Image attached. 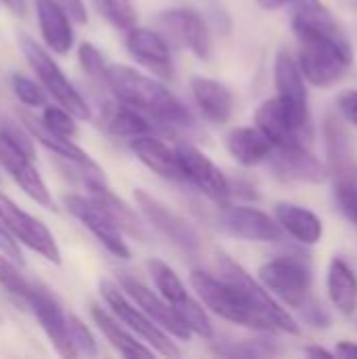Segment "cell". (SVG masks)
Masks as SVG:
<instances>
[{"label": "cell", "instance_id": "6da1fadb", "mask_svg": "<svg viewBox=\"0 0 357 359\" xmlns=\"http://www.w3.org/2000/svg\"><path fill=\"white\" fill-rule=\"evenodd\" d=\"M292 32L299 40L297 65L318 88L335 86L353 61V48L320 0H292Z\"/></svg>", "mask_w": 357, "mask_h": 359}, {"label": "cell", "instance_id": "7a4b0ae2", "mask_svg": "<svg viewBox=\"0 0 357 359\" xmlns=\"http://www.w3.org/2000/svg\"><path fill=\"white\" fill-rule=\"evenodd\" d=\"M105 88L114 93V97L149 118L179 128H189L194 124L187 107L156 78L139 74L126 65H107Z\"/></svg>", "mask_w": 357, "mask_h": 359}, {"label": "cell", "instance_id": "3957f363", "mask_svg": "<svg viewBox=\"0 0 357 359\" xmlns=\"http://www.w3.org/2000/svg\"><path fill=\"white\" fill-rule=\"evenodd\" d=\"M194 290L198 292V297L202 299V303L217 313L219 318L252 328V330H261V332H276L274 324L263 318L248 301L246 297L227 280L223 278H215L206 271H191L189 276Z\"/></svg>", "mask_w": 357, "mask_h": 359}, {"label": "cell", "instance_id": "277c9868", "mask_svg": "<svg viewBox=\"0 0 357 359\" xmlns=\"http://www.w3.org/2000/svg\"><path fill=\"white\" fill-rule=\"evenodd\" d=\"M19 44L21 50L27 59V63L32 65L34 74L38 76L40 84L48 90V95L65 109L69 111L74 118L78 120H88L90 118V109L86 105V101L82 99V95L76 90V86L65 78V74L61 72V67L53 61V57L29 36H19Z\"/></svg>", "mask_w": 357, "mask_h": 359}, {"label": "cell", "instance_id": "5b68a950", "mask_svg": "<svg viewBox=\"0 0 357 359\" xmlns=\"http://www.w3.org/2000/svg\"><path fill=\"white\" fill-rule=\"evenodd\" d=\"M217 265H219V273L223 280H227L229 284H234L244 297L246 301L263 316L267 318L276 330L286 332V334H299V326L297 322L288 316L286 309L280 307V303L269 294V290L265 286H261L244 267H240L234 259H229L227 255H219L217 257Z\"/></svg>", "mask_w": 357, "mask_h": 359}, {"label": "cell", "instance_id": "8992f818", "mask_svg": "<svg viewBox=\"0 0 357 359\" xmlns=\"http://www.w3.org/2000/svg\"><path fill=\"white\" fill-rule=\"evenodd\" d=\"M101 297L107 303V307L112 309L114 318L118 322H122L130 332L139 334L147 345H151V349H156L158 353L166 355V358H179L181 349L170 341V337L139 307H135L112 282H101L99 284Z\"/></svg>", "mask_w": 357, "mask_h": 359}, {"label": "cell", "instance_id": "52a82bcc", "mask_svg": "<svg viewBox=\"0 0 357 359\" xmlns=\"http://www.w3.org/2000/svg\"><path fill=\"white\" fill-rule=\"evenodd\" d=\"M274 82L278 88V99L284 105L292 126L311 141V124H309V109H307V88L305 78L288 50H280L274 63Z\"/></svg>", "mask_w": 357, "mask_h": 359}, {"label": "cell", "instance_id": "ba28073f", "mask_svg": "<svg viewBox=\"0 0 357 359\" xmlns=\"http://www.w3.org/2000/svg\"><path fill=\"white\" fill-rule=\"evenodd\" d=\"M0 221L6 227V231L15 238V242H21L23 246L32 248L34 252L44 257L48 263H55V265L61 263V250L55 242V236L48 231V227L36 217L27 215L23 208H19L2 191H0Z\"/></svg>", "mask_w": 357, "mask_h": 359}, {"label": "cell", "instance_id": "9c48e42d", "mask_svg": "<svg viewBox=\"0 0 357 359\" xmlns=\"http://www.w3.org/2000/svg\"><path fill=\"white\" fill-rule=\"evenodd\" d=\"M259 278L269 292H274L284 305L292 309H301L309 299L311 273L307 265L295 257H280L265 263L259 269Z\"/></svg>", "mask_w": 357, "mask_h": 359}, {"label": "cell", "instance_id": "30bf717a", "mask_svg": "<svg viewBox=\"0 0 357 359\" xmlns=\"http://www.w3.org/2000/svg\"><path fill=\"white\" fill-rule=\"evenodd\" d=\"M158 27L166 42L191 50L198 59H208L213 53V40L206 21L191 8H168L158 17Z\"/></svg>", "mask_w": 357, "mask_h": 359}, {"label": "cell", "instance_id": "8fae6325", "mask_svg": "<svg viewBox=\"0 0 357 359\" xmlns=\"http://www.w3.org/2000/svg\"><path fill=\"white\" fill-rule=\"evenodd\" d=\"M63 204L67 208V212L78 219L97 240L99 244H103L114 257L128 261L130 259V250L126 246V242L122 240V231L120 227L112 221V217L90 198L84 196H63Z\"/></svg>", "mask_w": 357, "mask_h": 359}, {"label": "cell", "instance_id": "7c38bea8", "mask_svg": "<svg viewBox=\"0 0 357 359\" xmlns=\"http://www.w3.org/2000/svg\"><path fill=\"white\" fill-rule=\"evenodd\" d=\"M32 313L36 316L38 324L42 326L44 334L53 343L59 355L63 358H78L72 343H69V332H67V313L63 311L61 303L57 297L42 286L40 282H32V292L27 299V305Z\"/></svg>", "mask_w": 357, "mask_h": 359}, {"label": "cell", "instance_id": "4fadbf2b", "mask_svg": "<svg viewBox=\"0 0 357 359\" xmlns=\"http://www.w3.org/2000/svg\"><path fill=\"white\" fill-rule=\"evenodd\" d=\"M175 151L185 181L194 183L213 202L225 204L231 196V183L227 181L223 170L194 145H179Z\"/></svg>", "mask_w": 357, "mask_h": 359}, {"label": "cell", "instance_id": "5bb4252c", "mask_svg": "<svg viewBox=\"0 0 357 359\" xmlns=\"http://www.w3.org/2000/svg\"><path fill=\"white\" fill-rule=\"evenodd\" d=\"M135 202L141 208L143 217L175 246H179L185 252L200 250V236L198 231L177 212H173L166 204H162L158 198L149 196L143 189H135Z\"/></svg>", "mask_w": 357, "mask_h": 359}, {"label": "cell", "instance_id": "9a60e30c", "mask_svg": "<svg viewBox=\"0 0 357 359\" xmlns=\"http://www.w3.org/2000/svg\"><path fill=\"white\" fill-rule=\"evenodd\" d=\"M219 227L234 238L248 242H280L282 227L269 215L248 206H221Z\"/></svg>", "mask_w": 357, "mask_h": 359}, {"label": "cell", "instance_id": "2e32d148", "mask_svg": "<svg viewBox=\"0 0 357 359\" xmlns=\"http://www.w3.org/2000/svg\"><path fill=\"white\" fill-rule=\"evenodd\" d=\"M267 160L274 175L282 181L324 183L328 179V168L307 149V145L274 147Z\"/></svg>", "mask_w": 357, "mask_h": 359}, {"label": "cell", "instance_id": "e0dca14e", "mask_svg": "<svg viewBox=\"0 0 357 359\" xmlns=\"http://www.w3.org/2000/svg\"><path fill=\"white\" fill-rule=\"evenodd\" d=\"M126 48L130 57L162 80L175 76V65L170 57V46L166 38L154 29L133 25L126 34Z\"/></svg>", "mask_w": 357, "mask_h": 359}, {"label": "cell", "instance_id": "ac0fdd59", "mask_svg": "<svg viewBox=\"0 0 357 359\" xmlns=\"http://www.w3.org/2000/svg\"><path fill=\"white\" fill-rule=\"evenodd\" d=\"M0 164L36 204H40L48 210H55L50 191H48L46 183L42 181L40 172L36 170V166L32 164V158L27 154H23L21 149H17L13 143H8L2 135H0Z\"/></svg>", "mask_w": 357, "mask_h": 359}, {"label": "cell", "instance_id": "d6986e66", "mask_svg": "<svg viewBox=\"0 0 357 359\" xmlns=\"http://www.w3.org/2000/svg\"><path fill=\"white\" fill-rule=\"evenodd\" d=\"M120 284H122V290L137 303V307L143 309L166 334H173L179 341H189L191 332L187 330V326L179 320L175 309L162 297H158L154 290H149L145 284H141L139 280H135L130 276H122Z\"/></svg>", "mask_w": 357, "mask_h": 359}, {"label": "cell", "instance_id": "ffe728a7", "mask_svg": "<svg viewBox=\"0 0 357 359\" xmlns=\"http://www.w3.org/2000/svg\"><path fill=\"white\" fill-rule=\"evenodd\" d=\"M257 128L267 137L274 147H290V145H309V141L292 126L284 105L280 99H267L255 111Z\"/></svg>", "mask_w": 357, "mask_h": 359}, {"label": "cell", "instance_id": "44dd1931", "mask_svg": "<svg viewBox=\"0 0 357 359\" xmlns=\"http://www.w3.org/2000/svg\"><path fill=\"white\" fill-rule=\"evenodd\" d=\"M130 149L158 177L168 179V181H177V183L185 181L179 158H177V151L170 149L164 141H160L156 137L139 135V137H133Z\"/></svg>", "mask_w": 357, "mask_h": 359}, {"label": "cell", "instance_id": "7402d4cb", "mask_svg": "<svg viewBox=\"0 0 357 359\" xmlns=\"http://www.w3.org/2000/svg\"><path fill=\"white\" fill-rule=\"evenodd\" d=\"M191 95L196 99V105L200 107L202 116L213 124H225L231 118L234 111V95L229 88L213 78L194 76L191 82Z\"/></svg>", "mask_w": 357, "mask_h": 359}, {"label": "cell", "instance_id": "603a6c76", "mask_svg": "<svg viewBox=\"0 0 357 359\" xmlns=\"http://www.w3.org/2000/svg\"><path fill=\"white\" fill-rule=\"evenodd\" d=\"M36 11H38V23L42 38L46 46L57 53L65 55L69 53L74 44V29H72V19L67 13L59 6L57 0H36Z\"/></svg>", "mask_w": 357, "mask_h": 359}, {"label": "cell", "instance_id": "cb8c5ba5", "mask_svg": "<svg viewBox=\"0 0 357 359\" xmlns=\"http://www.w3.org/2000/svg\"><path fill=\"white\" fill-rule=\"evenodd\" d=\"M19 118H21V124H23V126L27 128V133L32 135V139H36L38 143H42L48 151L57 154L61 160L72 162V164H76V166H97V164L90 160V156H88L82 147H78L69 137H63V135L53 133V130L42 122V118H36V116H32V114H27V111H21Z\"/></svg>", "mask_w": 357, "mask_h": 359}, {"label": "cell", "instance_id": "d4e9b609", "mask_svg": "<svg viewBox=\"0 0 357 359\" xmlns=\"http://www.w3.org/2000/svg\"><path fill=\"white\" fill-rule=\"evenodd\" d=\"M86 189H88V198L95 200V202L112 217V221L120 227V231H126L130 238L141 240V242H147V240H149V233H147L145 225L141 223V219L137 217V212H135L126 202H122V200L105 185V181H103V183L86 185Z\"/></svg>", "mask_w": 357, "mask_h": 359}, {"label": "cell", "instance_id": "484cf974", "mask_svg": "<svg viewBox=\"0 0 357 359\" xmlns=\"http://www.w3.org/2000/svg\"><path fill=\"white\" fill-rule=\"evenodd\" d=\"M276 221L290 238H295L301 244L314 246L322 240L324 233L322 219L309 208L290 202H280L276 204Z\"/></svg>", "mask_w": 357, "mask_h": 359}, {"label": "cell", "instance_id": "4316f807", "mask_svg": "<svg viewBox=\"0 0 357 359\" xmlns=\"http://www.w3.org/2000/svg\"><path fill=\"white\" fill-rule=\"evenodd\" d=\"M227 149L242 166H257L269 158L274 145L257 126H238L227 135Z\"/></svg>", "mask_w": 357, "mask_h": 359}, {"label": "cell", "instance_id": "83f0119b", "mask_svg": "<svg viewBox=\"0 0 357 359\" xmlns=\"http://www.w3.org/2000/svg\"><path fill=\"white\" fill-rule=\"evenodd\" d=\"M90 316H93L95 324L99 326L101 334L109 341V345H112L120 355L130 359L151 358V355H154V349L143 347V345L124 328V324L118 322V320L114 318V313H109V311H105V309L93 305V307H90Z\"/></svg>", "mask_w": 357, "mask_h": 359}, {"label": "cell", "instance_id": "f1b7e54d", "mask_svg": "<svg viewBox=\"0 0 357 359\" xmlns=\"http://www.w3.org/2000/svg\"><path fill=\"white\" fill-rule=\"evenodd\" d=\"M326 286L332 305L343 316H353L357 309V276L345 261L335 259L330 263Z\"/></svg>", "mask_w": 357, "mask_h": 359}, {"label": "cell", "instance_id": "f546056e", "mask_svg": "<svg viewBox=\"0 0 357 359\" xmlns=\"http://www.w3.org/2000/svg\"><path fill=\"white\" fill-rule=\"evenodd\" d=\"M103 111V124L112 135L118 137H139V135H147L151 130L149 120L137 111L135 107L118 101V103H105V107H101Z\"/></svg>", "mask_w": 357, "mask_h": 359}, {"label": "cell", "instance_id": "4dcf8cb0", "mask_svg": "<svg viewBox=\"0 0 357 359\" xmlns=\"http://www.w3.org/2000/svg\"><path fill=\"white\" fill-rule=\"evenodd\" d=\"M147 269H149V276L154 278L156 288L160 290L162 299H164L173 309L181 307L185 301L191 299V297L187 294L183 282L179 280V276H177L164 261H160V259H149V261H147Z\"/></svg>", "mask_w": 357, "mask_h": 359}, {"label": "cell", "instance_id": "1f68e13d", "mask_svg": "<svg viewBox=\"0 0 357 359\" xmlns=\"http://www.w3.org/2000/svg\"><path fill=\"white\" fill-rule=\"evenodd\" d=\"M0 286L17 303H21L23 307L27 305V299H29V292H32V282H27L21 276V271L15 267L13 259H8L6 255H0Z\"/></svg>", "mask_w": 357, "mask_h": 359}, {"label": "cell", "instance_id": "d6a6232c", "mask_svg": "<svg viewBox=\"0 0 357 359\" xmlns=\"http://www.w3.org/2000/svg\"><path fill=\"white\" fill-rule=\"evenodd\" d=\"M99 15L118 29H130L137 25V13L130 0H93Z\"/></svg>", "mask_w": 357, "mask_h": 359}, {"label": "cell", "instance_id": "836d02e7", "mask_svg": "<svg viewBox=\"0 0 357 359\" xmlns=\"http://www.w3.org/2000/svg\"><path fill=\"white\" fill-rule=\"evenodd\" d=\"M217 355L223 358H269L276 355L278 349L265 341H231V343H219L213 347Z\"/></svg>", "mask_w": 357, "mask_h": 359}, {"label": "cell", "instance_id": "e575fe53", "mask_svg": "<svg viewBox=\"0 0 357 359\" xmlns=\"http://www.w3.org/2000/svg\"><path fill=\"white\" fill-rule=\"evenodd\" d=\"M67 332H69V343H72L76 355H86V358H97L99 355L95 337L82 324V320L72 316V313L67 316Z\"/></svg>", "mask_w": 357, "mask_h": 359}, {"label": "cell", "instance_id": "d590c367", "mask_svg": "<svg viewBox=\"0 0 357 359\" xmlns=\"http://www.w3.org/2000/svg\"><path fill=\"white\" fill-rule=\"evenodd\" d=\"M78 59H80V65L82 69L88 74V78L93 82H97L99 86L105 88V74H107V65H105V59L103 55L88 42L80 44L78 48Z\"/></svg>", "mask_w": 357, "mask_h": 359}, {"label": "cell", "instance_id": "8d00e7d4", "mask_svg": "<svg viewBox=\"0 0 357 359\" xmlns=\"http://www.w3.org/2000/svg\"><path fill=\"white\" fill-rule=\"evenodd\" d=\"M11 86H13V93L15 97L27 105V107H44L46 105V97H44V90L29 78L21 76V74H13L11 76Z\"/></svg>", "mask_w": 357, "mask_h": 359}, {"label": "cell", "instance_id": "74e56055", "mask_svg": "<svg viewBox=\"0 0 357 359\" xmlns=\"http://www.w3.org/2000/svg\"><path fill=\"white\" fill-rule=\"evenodd\" d=\"M42 122L57 135H63V137H74L76 135V122H74V116L69 111H65L61 105L59 107H53V105H44V114H42Z\"/></svg>", "mask_w": 357, "mask_h": 359}, {"label": "cell", "instance_id": "f35d334b", "mask_svg": "<svg viewBox=\"0 0 357 359\" xmlns=\"http://www.w3.org/2000/svg\"><path fill=\"white\" fill-rule=\"evenodd\" d=\"M0 135H2L8 143H13L17 149H21L23 154H27V156L34 160V156H36V151H34V141H32V135L27 133L25 126L21 128L17 122H13V120H8V118H2V120H0Z\"/></svg>", "mask_w": 357, "mask_h": 359}, {"label": "cell", "instance_id": "ab89813d", "mask_svg": "<svg viewBox=\"0 0 357 359\" xmlns=\"http://www.w3.org/2000/svg\"><path fill=\"white\" fill-rule=\"evenodd\" d=\"M337 200L341 210L357 225V185L351 181L341 179L337 183Z\"/></svg>", "mask_w": 357, "mask_h": 359}, {"label": "cell", "instance_id": "60d3db41", "mask_svg": "<svg viewBox=\"0 0 357 359\" xmlns=\"http://www.w3.org/2000/svg\"><path fill=\"white\" fill-rule=\"evenodd\" d=\"M337 107L339 111L343 114L345 120H349L351 124L357 126V90L356 88H349V90H343L339 97H337Z\"/></svg>", "mask_w": 357, "mask_h": 359}, {"label": "cell", "instance_id": "b9f144b4", "mask_svg": "<svg viewBox=\"0 0 357 359\" xmlns=\"http://www.w3.org/2000/svg\"><path fill=\"white\" fill-rule=\"evenodd\" d=\"M301 311H303L305 320H307L309 324H314L316 328H326V326H328V322H330L328 313H326V311H324L316 301H311V299H307V301L303 303Z\"/></svg>", "mask_w": 357, "mask_h": 359}, {"label": "cell", "instance_id": "7bdbcfd3", "mask_svg": "<svg viewBox=\"0 0 357 359\" xmlns=\"http://www.w3.org/2000/svg\"><path fill=\"white\" fill-rule=\"evenodd\" d=\"M0 252L2 255H6L8 259H13V261H19V265L23 263V259H21V250H19V246H17V242H15V238L6 231V227L2 225V221H0Z\"/></svg>", "mask_w": 357, "mask_h": 359}, {"label": "cell", "instance_id": "ee69618b", "mask_svg": "<svg viewBox=\"0 0 357 359\" xmlns=\"http://www.w3.org/2000/svg\"><path fill=\"white\" fill-rule=\"evenodd\" d=\"M57 2L74 23H86L88 15H86V6L82 0H57Z\"/></svg>", "mask_w": 357, "mask_h": 359}, {"label": "cell", "instance_id": "f6af8a7d", "mask_svg": "<svg viewBox=\"0 0 357 359\" xmlns=\"http://www.w3.org/2000/svg\"><path fill=\"white\" fill-rule=\"evenodd\" d=\"M337 358H357V345L351 341H341L335 349Z\"/></svg>", "mask_w": 357, "mask_h": 359}, {"label": "cell", "instance_id": "bcb514c9", "mask_svg": "<svg viewBox=\"0 0 357 359\" xmlns=\"http://www.w3.org/2000/svg\"><path fill=\"white\" fill-rule=\"evenodd\" d=\"M292 0H257V4L263 8V11H278L286 4H290Z\"/></svg>", "mask_w": 357, "mask_h": 359}, {"label": "cell", "instance_id": "7dc6e473", "mask_svg": "<svg viewBox=\"0 0 357 359\" xmlns=\"http://www.w3.org/2000/svg\"><path fill=\"white\" fill-rule=\"evenodd\" d=\"M305 355H307V358L330 359L335 353H330L328 349H322V347H307V349H305Z\"/></svg>", "mask_w": 357, "mask_h": 359}, {"label": "cell", "instance_id": "c3c4849f", "mask_svg": "<svg viewBox=\"0 0 357 359\" xmlns=\"http://www.w3.org/2000/svg\"><path fill=\"white\" fill-rule=\"evenodd\" d=\"M4 6L8 11H13L15 15H23L25 13V0H2Z\"/></svg>", "mask_w": 357, "mask_h": 359}]
</instances>
